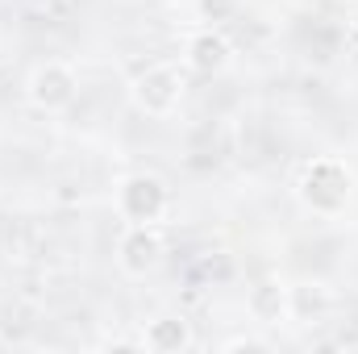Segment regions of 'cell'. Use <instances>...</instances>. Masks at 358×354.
Returning <instances> with one entry per match:
<instances>
[{
  "label": "cell",
  "mask_w": 358,
  "mask_h": 354,
  "mask_svg": "<svg viewBox=\"0 0 358 354\" xmlns=\"http://www.w3.org/2000/svg\"><path fill=\"white\" fill-rule=\"evenodd\" d=\"M246 313L259 325H287L292 321V288L279 279H263L246 292Z\"/></svg>",
  "instance_id": "7"
},
{
  "label": "cell",
  "mask_w": 358,
  "mask_h": 354,
  "mask_svg": "<svg viewBox=\"0 0 358 354\" xmlns=\"http://www.w3.org/2000/svg\"><path fill=\"white\" fill-rule=\"evenodd\" d=\"M183 63H187L196 76H221V71L234 63V42H229L221 29L204 25V29H196V34L187 38V55H183Z\"/></svg>",
  "instance_id": "6"
},
{
  "label": "cell",
  "mask_w": 358,
  "mask_h": 354,
  "mask_svg": "<svg viewBox=\"0 0 358 354\" xmlns=\"http://www.w3.org/2000/svg\"><path fill=\"white\" fill-rule=\"evenodd\" d=\"M329 292L321 288V283H300V288H292V321H304L308 317V309H313V317H321V313H329Z\"/></svg>",
  "instance_id": "9"
},
{
  "label": "cell",
  "mask_w": 358,
  "mask_h": 354,
  "mask_svg": "<svg viewBox=\"0 0 358 354\" xmlns=\"http://www.w3.org/2000/svg\"><path fill=\"white\" fill-rule=\"evenodd\" d=\"M163 255H167V238L159 225H125L117 242V267L129 279H146L150 271H159Z\"/></svg>",
  "instance_id": "5"
},
{
  "label": "cell",
  "mask_w": 358,
  "mask_h": 354,
  "mask_svg": "<svg viewBox=\"0 0 358 354\" xmlns=\"http://www.w3.org/2000/svg\"><path fill=\"white\" fill-rule=\"evenodd\" d=\"M358 192V176L355 167L338 155H321L313 159L300 179H296V200L313 213V217H342L355 204Z\"/></svg>",
  "instance_id": "1"
},
{
  "label": "cell",
  "mask_w": 358,
  "mask_h": 354,
  "mask_svg": "<svg viewBox=\"0 0 358 354\" xmlns=\"http://www.w3.org/2000/svg\"><path fill=\"white\" fill-rule=\"evenodd\" d=\"M192 346H196V334H192V325L183 317H155L142 330V351L179 354V351H192Z\"/></svg>",
  "instance_id": "8"
},
{
  "label": "cell",
  "mask_w": 358,
  "mask_h": 354,
  "mask_svg": "<svg viewBox=\"0 0 358 354\" xmlns=\"http://www.w3.org/2000/svg\"><path fill=\"white\" fill-rule=\"evenodd\" d=\"M113 208L125 225H163L171 213V187L155 171H129L113 192Z\"/></svg>",
  "instance_id": "2"
},
{
  "label": "cell",
  "mask_w": 358,
  "mask_h": 354,
  "mask_svg": "<svg viewBox=\"0 0 358 354\" xmlns=\"http://www.w3.org/2000/svg\"><path fill=\"white\" fill-rule=\"evenodd\" d=\"M25 96H29V104H34L38 113H63V108H71L76 96H80V76H76L71 63L46 59V63H38V67L29 71Z\"/></svg>",
  "instance_id": "4"
},
{
  "label": "cell",
  "mask_w": 358,
  "mask_h": 354,
  "mask_svg": "<svg viewBox=\"0 0 358 354\" xmlns=\"http://www.w3.org/2000/svg\"><path fill=\"white\" fill-rule=\"evenodd\" d=\"M225 351H271V342H263V338H229Z\"/></svg>",
  "instance_id": "11"
},
{
  "label": "cell",
  "mask_w": 358,
  "mask_h": 354,
  "mask_svg": "<svg viewBox=\"0 0 358 354\" xmlns=\"http://www.w3.org/2000/svg\"><path fill=\"white\" fill-rule=\"evenodd\" d=\"M196 13H200L204 25L221 29L225 21H234V17L242 13V0H196Z\"/></svg>",
  "instance_id": "10"
},
{
  "label": "cell",
  "mask_w": 358,
  "mask_h": 354,
  "mask_svg": "<svg viewBox=\"0 0 358 354\" xmlns=\"http://www.w3.org/2000/svg\"><path fill=\"white\" fill-rule=\"evenodd\" d=\"M183 92H187V80L176 63H150L129 80V100L142 117H171L183 104Z\"/></svg>",
  "instance_id": "3"
}]
</instances>
